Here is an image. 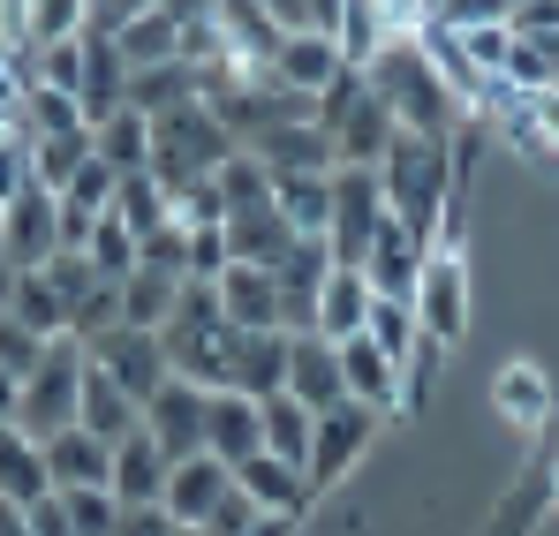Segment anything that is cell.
Wrapping results in <instances>:
<instances>
[{
    "label": "cell",
    "instance_id": "1",
    "mask_svg": "<svg viewBox=\"0 0 559 536\" xmlns=\"http://www.w3.org/2000/svg\"><path fill=\"white\" fill-rule=\"evenodd\" d=\"M378 189H385V212L408 219L424 242H439V219L454 204V136H424V129H393L385 159H378Z\"/></svg>",
    "mask_w": 559,
    "mask_h": 536
},
{
    "label": "cell",
    "instance_id": "2",
    "mask_svg": "<svg viewBox=\"0 0 559 536\" xmlns=\"http://www.w3.org/2000/svg\"><path fill=\"white\" fill-rule=\"evenodd\" d=\"M364 76H371V91L393 106V121H401V129H424V136H454V129H462V98L447 91L439 69H431V53L416 46V31L385 38Z\"/></svg>",
    "mask_w": 559,
    "mask_h": 536
},
{
    "label": "cell",
    "instance_id": "3",
    "mask_svg": "<svg viewBox=\"0 0 559 536\" xmlns=\"http://www.w3.org/2000/svg\"><path fill=\"white\" fill-rule=\"evenodd\" d=\"M235 144H242V136H235L204 98H189V106H175V114H159V121H152V159H144V175L175 196V189H189L197 175H212Z\"/></svg>",
    "mask_w": 559,
    "mask_h": 536
},
{
    "label": "cell",
    "instance_id": "4",
    "mask_svg": "<svg viewBox=\"0 0 559 536\" xmlns=\"http://www.w3.org/2000/svg\"><path fill=\"white\" fill-rule=\"evenodd\" d=\"M416 325L431 341V356H454L468 341V318H476V295H468V258L462 250H431L424 258V279H416Z\"/></svg>",
    "mask_w": 559,
    "mask_h": 536
},
{
    "label": "cell",
    "instance_id": "5",
    "mask_svg": "<svg viewBox=\"0 0 559 536\" xmlns=\"http://www.w3.org/2000/svg\"><path fill=\"white\" fill-rule=\"evenodd\" d=\"M76 385H84V341H53L46 362L23 378V408H15V424L38 431V439L69 431V424H76Z\"/></svg>",
    "mask_w": 559,
    "mask_h": 536
},
{
    "label": "cell",
    "instance_id": "6",
    "mask_svg": "<svg viewBox=\"0 0 559 536\" xmlns=\"http://www.w3.org/2000/svg\"><path fill=\"white\" fill-rule=\"evenodd\" d=\"M378 424H385V416H378V408H364V401H341V408H325V416H318L310 468H302V476H310V499H318V491H333V484H341V476L371 453Z\"/></svg>",
    "mask_w": 559,
    "mask_h": 536
},
{
    "label": "cell",
    "instance_id": "7",
    "mask_svg": "<svg viewBox=\"0 0 559 536\" xmlns=\"http://www.w3.org/2000/svg\"><path fill=\"white\" fill-rule=\"evenodd\" d=\"M378 219H385V189H378V167H333V265H364Z\"/></svg>",
    "mask_w": 559,
    "mask_h": 536
},
{
    "label": "cell",
    "instance_id": "8",
    "mask_svg": "<svg viewBox=\"0 0 559 536\" xmlns=\"http://www.w3.org/2000/svg\"><path fill=\"white\" fill-rule=\"evenodd\" d=\"M341 378H348V401H364L378 416H408L416 408V378L385 356L371 333H348L341 341Z\"/></svg>",
    "mask_w": 559,
    "mask_h": 536
},
{
    "label": "cell",
    "instance_id": "9",
    "mask_svg": "<svg viewBox=\"0 0 559 536\" xmlns=\"http://www.w3.org/2000/svg\"><path fill=\"white\" fill-rule=\"evenodd\" d=\"M491 416H499L507 431L537 439V431H545V424L559 416V385H552V370H545V362H530V356L499 362V370H491Z\"/></svg>",
    "mask_w": 559,
    "mask_h": 536
},
{
    "label": "cell",
    "instance_id": "10",
    "mask_svg": "<svg viewBox=\"0 0 559 536\" xmlns=\"http://www.w3.org/2000/svg\"><path fill=\"white\" fill-rule=\"evenodd\" d=\"M204 416H212V385H197V378H167V385L144 401V431L167 446V461L204 453Z\"/></svg>",
    "mask_w": 559,
    "mask_h": 536
},
{
    "label": "cell",
    "instance_id": "11",
    "mask_svg": "<svg viewBox=\"0 0 559 536\" xmlns=\"http://www.w3.org/2000/svg\"><path fill=\"white\" fill-rule=\"evenodd\" d=\"M84 356L106 362L129 393H136V408L175 378V362H167V348H159V333H136V325H114V333H98V341H84Z\"/></svg>",
    "mask_w": 559,
    "mask_h": 536
},
{
    "label": "cell",
    "instance_id": "12",
    "mask_svg": "<svg viewBox=\"0 0 559 536\" xmlns=\"http://www.w3.org/2000/svg\"><path fill=\"white\" fill-rule=\"evenodd\" d=\"M0 227H8V265H46L53 250H61V196L46 189V181H23L15 189V204L0 212Z\"/></svg>",
    "mask_w": 559,
    "mask_h": 536
},
{
    "label": "cell",
    "instance_id": "13",
    "mask_svg": "<svg viewBox=\"0 0 559 536\" xmlns=\"http://www.w3.org/2000/svg\"><path fill=\"white\" fill-rule=\"evenodd\" d=\"M250 152H258L273 175H333V167H341V159H333V129H325L318 114L258 129V136H250Z\"/></svg>",
    "mask_w": 559,
    "mask_h": 536
},
{
    "label": "cell",
    "instance_id": "14",
    "mask_svg": "<svg viewBox=\"0 0 559 536\" xmlns=\"http://www.w3.org/2000/svg\"><path fill=\"white\" fill-rule=\"evenodd\" d=\"M287 393H295L310 416L341 408V401H348V378H341V341H325V333H295V348H287Z\"/></svg>",
    "mask_w": 559,
    "mask_h": 536
},
{
    "label": "cell",
    "instance_id": "15",
    "mask_svg": "<svg viewBox=\"0 0 559 536\" xmlns=\"http://www.w3.org/2000/svg\"><path fill=\"white\" fill-rule=\"evenodd\" d=\"M424 258H431V242L408 227V219H378L371 250H364V272H371V295H416V279H424Z\"/></svg>",
    "mask_w": 559,
    "mask_h": 536
},
{
    "label": "cell",
    "instance_id": "16",
    "mask_svg": "<svg viewBox=\"0 0 559 536\" xmlns=\"http://www.w3.org/2000/svg\"><path fill=\"white\" fill-rule=\"evenodd\" d=\"M235 491V461H219V453H182L175 468H167V491H159V507L175 514V522H212V507Z\"/></svg>",
    "mask_w": 559,
    "mask_h": 536
},
{
    "label": "cell",
    "instance_id": "17",
    "mask_svg": "<svg viewBox=\"0 0 559 536\" xmlns=\"http://www.w3.org/2000/svg\"><path fill=\"white\" fill-rule=\"evenodd\" d=\"M76 424L121 446V439H129V431L144 424V408H136V393H129V385H121V378H114L106 362L84 356V385H76Z\"/></svg>",
    "mask_w": 559,
    "mask_h": 536
},
{
    "label": "cell",
    "instance_id": "18",
    "mask_svg": "<svg viewBox=\"0 0 559 536\" xmlns=\"http://www.w3.org/2000/svg\"><path fill=\"white\" fill-rule=\"evenodd\" d=\"M212 23H219V38H227V61H242V69H273L280 38H287V23H280L265 0H219Z\"/></svg>",
    "mask_w": 559,
    "mask_h": 536
},
{
    "label": "cell",
    "instance_id": "19",
    "mask_svg": "<svg viewBox=\"0 0 559 536\" xmlns=\"http://www.w3.org/2000/svg\"><path fill=\"white\" fill-rule=\"evenodd\" d=\"M341 69H348V53H341V46H333L325 31H287V38H280V53H273V69H265V76H280V84H287V91H302V98L318 106V91L333 84Z\"/></svg>",
    "mask_w": 559,
    "mask_h": 536
},
{
    "label": "cell",
    "instance_id": "20",
    "mask_svg": "<svg viewBox=\"0 0 559 536\" xmlns=\"http://www.w3.org/2000/svg\"><path fill=\"white\" fill-rule=\"evenodd\" d=\"M204 453H219V461H250V453H265V416H258V393H242V385H219V393H212V416H204Z\"/></svg>",
    "mask_w": 559,
    "mask_h": 536
},
{
    "label": "cell",
    "instance_id": "21",
    "mask_svg": "<svg viewBox=\"0 0 559 536\" xmlns=\"http://www.w3.org/2000/svg\"><path fill=\"white\" fill-rule=\"evenodd\" d=\"M219 310H227V325L235 333H265V325H280V279L273 265H235L219 272ZM287 333V325H280Z\"/></svg>",
    "mask_w": 559,
    "mask_h": 536
},
{
    "label": "cell",
    "instance_id": "22",
    "mask_svg": "<svg viewBox=\"0 0 559 536\" xmlns=\"http://www.w3.org/2000/svg\"><path fill=\"white\" fill-rule=\"evenodd\" d=\"M46 476H53V491L114 484V439H98V431H84V424L53 431V439H46Z\"/></svg>",
    "mask_w": 559,
    "mask_h": 536
},
{
    "label": "cell",
    "instance_id": "23",
    "mask_svg": "<svg viewBox=\"0 0 559 536\" xmlns=\"http://www.w3.org/2000/svg\"><path fill=\"white\" fill-rule=\"evenodd\" d=\"M84 121H106L114 106H129V53L114 46V31L84 23Z\"/></svg>",
    "mask_w": 559,
    "mask_h": 536
},
{
    "label": "cell",
    "instance_id": "24",
    "mask_svg": "<svg viewBox=\"0 0 559 536\" xmlns=\"http://www.w3.org/2000/svg\"><path fill=\"white\" fill-rule=\"evenodd\" d=\"M227 250H235L242 265H280V258L295 250V227H287V212H280L273 196H265V204H235V212H227Z\"/></svg>",
    "mask_w": 559,
    "mask_h": 536
},
{
    "label": "cell",
    "instance_id": "25",
    "mask_svg": "<svg viewBox=\"0 0 559 536\" xmlns=\"http://www.w3.org/2000/svg\"><path fill=\"white\" fill-rule=\"evenodd\" d=\"M8 318H23L31 333H46V341H69V295L53 287V272L46 265H23L8 272V302H0Z\"/></svg>",
    "mask_w": 559,
    "mask_h": 536
},
{
    "label": "cell",
    "instance_id": "26",
    "mask_svg": "<svg viewBox=\"0 0 559 536\" xmlns=\"http://www.w3.org/2000/svg\"><path fill=\"white\" fill-rule=\"evenodd\" d=\"M235 484L258 499V514H302V507H310V476H302L295 461H280V453L235 461Z\"/></svg>",
    "mask_w": 559,
    "mask_h": 536
},
{
    "label": "cell",
    "instance_id": "27",
    "mask_svg": "<svg viewBox=\"0 0 559 536\" xmlns=\"http://www.w3.org/2000/svg\"><path fill=\"white\" fill-rule=\"evenodd\" d=\"M393 129H401V121H393V106H385L378 91H364V98L348 106V121L333 129V159H341V167H378V159H385V144H393Z\"/></svg>",
    "mask_w": 559,
    "mask_h": 536
},
{
    "label": "cell",
    "instance_id": "28",
    "mask_svg": "<svg viewBox=\"0 0 559 536\" xmlns=\"http://www.w3.org/2000/svg\"><path fill=\"white\" fill-rule=\"evenodd\" d=\"M364 318H371V272L364 265H333L325 287H318V325H310V333L348 341V333H364Z\"/></svg>",
    "mask_w": 559,
    "mask_h": 536
},
{
    "label": "cell",
    "instance_id": "29",
    "mask_svg": "<svg viewBox=\"0 0 559 536\" xmlns=\"http://www.w3.org/2000/svg\"><path fill=\"white\" fill-rule=\"evenodd\" d=\"M0 491H8L15 507H31V499L53 491V476H46V439L23 431V424H0Z\"/></svg>",
    "mask_w": 559,
    "mask_h": 536
},
{
    "label": "cell",
    "instance_id": "30",
    "mask_svg": "<svg viewBox=\"0 0 559 536\" xmlns=\"http://www.w3.org/2000/svg\"><path fill=\"white\" fill-rule=\"evenodd\" d=\"M189 98H204V76H197V61H152V69H129V106L136 114H175V106H189Z\"/></svg>",
    "mask_w": 559,
    "mask_h": 536
},
{
    "label": "cell",
    "instance_id": "31",
    "mask_svg": "<svg viewBox=\"0 0 559 536\" xmlns=\"http://www.w3.org/2000/svg\"><path fill=\"white\" fill-rule=\"evenodd\" d=\"M287 348H295V333H280V325H265V333H242L235 341V385L242 393H287Z\"/></svg>",
    "mask_w": 559,
    "mask_h": 536
},
{
    "label": "cell",
    "instance_id": "32",
    "mask_svg": "<svg viewBox=\"0 0 559 536\" xmlns=\"http://www.w3.org/2000/svg\"><path fill=\"white\" fill-rule=\"evenodd\" d=\"M175 302H182V272L136 265L121 279V325H136V333H159V325L175 318Z\"/></svg>",
    "mask_w": 559,
    "mask_h": 536
},
{
    "label": "cell",
    "instance_id": "33",
    "mask_svg": "<svg viewBox=\"0 0 559 536\" xmlns=\"http://www.w3.org/2000/svg\"><path fill=\"white\" fill-rule=\"evenodd\" d=\"M167 468H175L167 446L136 424V431L114 446V491H121V499H159V491H167Z\"/></svg>",
    "mask_w": 559,
    "mask_h": 536
},
{
    "label": "cell",
    "instance_id": "34",
    "mask_svg": "<svg viewBox=\"0 0 559 536\" xmlns=\"http://www.w3.org/2000/svg\"><path fill=\"white\" fill-rule=\"evenodd\" d=\"M114 46L129 53V69H152V61H175L182 53V15L159 0V8H144V15H129L121 31H114Z\"/></svg>",
    "mask_w": 559,
    "mask_h": 536
},
{
    "label": "cell",
    "instance_id": "35",
    "mask_svg": "<svg viewBox=\"0 0 559 536\" xmlns=\"http://www.w3.org/2000/svg\"><path fill=\"white\" fill-rule=\"evenodd\" d=\"M92 144H98V159H106L114 175H136V167L152 159V114L114 106L106 121H92Z\"/></svg>",
    "mask_w": 559,
    "mask_h": 536
},
{
    "label": "cell",
    "instance_id": "36",
    "mask_svg": "<svg viewBox=\"0 0 559 536\" xmlns=\"http://www.w3.org/2000/svg\"><path fill=\"white\" fill-rule=\"evenodd\" d=\"M258 416H265V453L280 461H295V468H310V439H318V416L295 401V393H265L258 401Z\"/></svg>",
    "mask_w": 559,
    "mask_h": 536
},
{
    "label": "cell",
    "instance_id": "37",
    "mask_svg": "<svg viewBox=\"0 0 559 536\" xmlns=\"http://www.w3.org/2000/svg\"><path fill=\"white\" fill-rule=\"evenodd\" d=\"M273 204L287 212L295 235H325L333 227V175H273Z\"/></svg>",
    "mask_w": 559,
    "mask_h": 536
},
{
    "label": "cell",
    "instance_id": "38",
    "mask_svg": "<svg viewBox=\"0 0 559 536\" xmlns=\"http://www.w3.org/2000/svg\"><path fill=\"white\" fill-rule=\"evenodd\" d=\"M69 129H92V121H84V98L31 76V84H23V136H69Z\"/></svg>",
    "mask_w": 559,
    "mask_h": 536
},
{
    "label": "cell",
    "instance_id": "39",
    "mask_svg": "<svg viewBox=\"0 0 559 536\" xmlns=\"http://www.w3.org/2000/svg\"><path fill=\"white\" fill-rule=\"evenodd\" d=\"M92 129H69V136H31V181H46V189H69L76 167L92 159Z\"/></svg>",
    "mask_w": 559,
    "mask_h": 536
},
{
    "label": "cell",
    "instance_id": "40",
    "mask_svg": "<svg viewBox=\"0 0 559 536\" xmlns=\"http://www.w3.org/2000/svg\"><path fill=\"white\" fill-rule=\"evenodd\" d=\"M114 212H121L136 235H152V227H167V219H175V196L136 167V175H121V189H114Z\"/></svg>",
    "mask_w": 559,
    "mask_h": 536
},
{
    "label": "cell",
    "instance_id": "41",
    "mask_svg": "<svg viewBox=\"0 0 559 536\" xmlns=\"http://www.w3.org/2000/svg\"><path fill=\"white\" fill-rule=\"evenodd\" d=\"M114 325H121V279L98 272L92 287L69 302V341H98V333H114Z\"/></svg>",
    "mask_w": 559,
    "mask_h": 536
},
{
    "label": "cell",
    "instance_id": "42",
    "mask_svg": "<svg viewBox=\"0 0 559 536\" xmlns=\"http://www.w3.org/2000/svg\"><path fill=\"white\" fill-rule=\"evenodd\" d=\"M84 258H92L106 279H129V272H136V227H129L121 212H98V227H92V242H84Z\"/></svg>",
    "mask_w": 559,
    "mask_h": 536
},
{
    "label": "cell",
    "instance_id": "43",
    "mask_svg": "<svg viewBox=\"0 0 559 536\" xmlns=\"http://www.w3.org/2000/svg\"><path fill=\"white\" fill-rule=\"evenodd\" d=\"M84 23H92V0H31V8H23V46L76 38Z\"/></svg>",
    "mask_w": 559,
    "mask_h": 536
},
{
    "label": "cell",
    "instance_id": "44",
    "mask_svg": "<svg viewBox=\"0 0 559 536\" xmlns=\"http://www.w3.org/2000/svg\"><path fill=\"white\" fill-rule=\"evenodd\" d=\"M61 507H69L76 536H114V522H121V491H114V484H84V491H61Z\"/></svg>",
    "mask_w": 559,
    "mask_h": 536
},
{
    "label": "cell",
    "instance_id": "45",
    "mask_svg": "<svg viewBox=\"0 0 559 536\" xmlns=\"http://www.w3.org/2000/svg\"><path fill=\"white\" fill-rule=\"evenodd\" d=\"M114 189H121V175L92 152V159L76 167V181H69V189H53V196H61L69 212H114Z\"/></svg>",
    "mask_w": 559,
    "mask_h": 536
},
{
    "label": "cell",
    "instance_id": "46",
    "mask_svg": "<svg viewBox=\"0 0 559 536\" xmlns=\"http://www.w3.org/2000/svg\"><path fill=\"white\" fill-rule=\"evenodd\" d=\"M46 348H53V341H46V333H31V325H23V318H8V310H0V362H8V370H15V378H31V370H38V362H46Z\"/></svg>",
    "mask_w": 559,
    "mask_h": 536
},
{
    "label": "cell",
    "instance_id": "47",
    "mask_svg": "<svg viewBox=\"0 0 559 536\" xmlns=\"http://www.w3.org/2000/svg\"><path fill=\"white\" fill-rule=\"evenodd\" d=\"M227 265H235V250H227V219L189 227V279H219Z\"/></svg>",
    "mask_w": 559,
    "mask_h": 536
},
{
    "label": "cell",
    "instance_id": "48",
    "mask_svg": "<svg viewBox=\"0 0 559 536\" xmlns=\"http://www.w3.org/2000/svg\"><path fill=\"white\" fill-rule=\"evenodd\" d=\"M499 76H507L514 91H545V84H559V76H552V61H545V53H537L530 38H514V46H507V61H499Z\"/></svg>",
    "mask_w": 559,
    "mask_h": 536
},
{
    "label": "cell",
    "instance_id": "49",
    "mask_svg": "<svg viewBox=\"0 0 559 536\" xmlns=\"http://www.w3.org/2000/svg\"><path fill=\"white\" fill-rule=\"evenodd\" d=\"M431 15H439V23H454V31H476V23H507V15H514V0H439Z\"/></svg>",
    "mask_w": 559,
    "mask_h": 536
},
{
    "label": "cell",
    "instance_id": "50",
    "mask_svg": "<svg viewBox=\"0 0 559 536\" xmlns=\"http://www.w3.org/2000/svg\"><path fill=\"white\" fill-rule=\"evenodd\" d=\"M250 522H258V499H250V491L235 484V491H227V499L212 507V522H204V529H212V536H242Z\"/></svg>",
    "mask_w": 559,
    "mask_h": 536
},
{
    "label": "cell",
    "instance_id": "51",
    "mask_svg": "<svg viewBox=\"0 0 559 536\" xmlns=\"http://www.w3.org/2000/svg\"><path fill=\"white\" fill-rule=\"evenodd\" d=\"M530 129L545 136V159H559V84H545V91H530Z\"/></svg>",
    "mask_w": 559,
    "mask_h": 536
},
{
    "label": "cell",
    "instance_id": "52",
    "mask_svg": "<svg viewBox=\"0 0 559 536\" xmlns=\"http://www.w3.org/2000/svg\"><path fill=\"white\" fill-rule=\"evenodd\" d=\"M23 514H31V536H76V522H69V507H61V491H46V499H31Z\"/></svg>",
    "mask_w": 559,
    "mask_h": 536
},
{
    "label": "cell",
    "instance_id": "53",
    "mask_svg": "<svg viewBox=\"0 0 559 536\" xmlns=\"http://www.w3.org/2000/svg\"><path fill=\"white\" fill-rule=\"evenodd\" d=\"M144 8H159V0H92V23L98 31H121V23L144 15Z\"/></svg>",
    "mask_w": 559,
    "mask_h": 536
},
{
    "label": "cell",
    "instance_id": "54",
    "mask_svg": "<svg viewBox=\"0 0 559 536\" xmlns=\"http://www.w3.org/2000/svg\"><path fill=\"white\" fill-rule=\"evenodd\" d=\"M242 536H302V514H258Z\"/></svg>",
    "mask_w": 559,
    "mask_h": 536
},
{
    "label": "cell",
    "instance_id": "55",
    "mask_svg": "<svg viewBox=\"0 0 559 536\" xmlns=\"http://www.w3.org/2000/svg\"><path fill=\"white\" fill-rule=\"evenodd\" d=\"M15 408H23V378L0 362V424H15Z\"/></svg>",
    "mask_w": 559,
    "mask_h": 536
},
{
    "label": "cell",
    "instance_id": "56",
    "mask_svg": "<svg viewBox=\"0 0 559 536\" xmlns=\"http://www.w3.org/2000/svg\"><path fill=\"white\" fill-rule=\"evenodd\" d=\"M514 38H522V31H514ZM530 46H537V53H545V61H552V76H559V23H552V31H537V38H530Z\"/></svg>",
    "mask_w": 559,
    "mask_h": 536
},
{
    "label": "cell",
    "instance_id": "57",
    "mask_svg": "<svg viewBox=\"0 0 559 536\" xmlns=\"http://www.w3.org/2000/svg\"><path fill=\"white\" fill-rule=\"evenodd\" d=\"M167 8H175V15H182V23H204V15H212V8H219V0H167Z\"/></svg>",
    "mask_w": 559,
    "mask_h": 536
},
{
    "label": "cell",
    "instance_id": "58",
    "mask_svg": "<svg viewBox=\"0 0 559 536\" xmlns=\"http://www.w3.org/2000/svg\"><path fill=\"white\" fill-rule=\"evenodd\" d=\"M0 272H8V227H0Z\"/></svg>",
    "mask_w": 559,
    "mask_h": 536
}]
</instances>
